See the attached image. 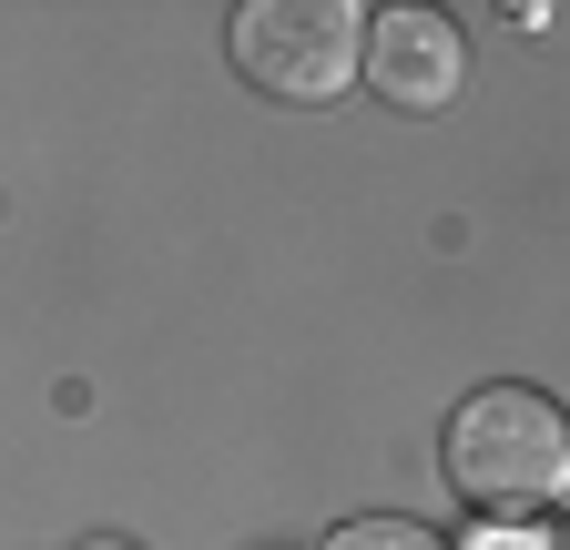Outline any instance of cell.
Returning <instances> with one entry per match:
<instances>
[{
	"label": "cell",
	"instance_id": "3",
	"mask_svg": "<svg viewBox=\"0 0 570 550\" xmlns=\"http://www.w3.org/2000/svg\"><path fill=\"white\" fill-rule=\"evenodd\" d=\"M367 82L397 112H439L459 92V21L449 11H377V31H367Z\"/></svg>",
	"mask_w": 570,
	"mask_h": 550
},
{
	"label": "cell",
	"instance_id": "4",
	"mask_svg": "<svg viewBox=\"0 0 570 550\" xmlns=\"http://www.w3.org/2000/svg\"><path fill=\"white\" fill-rule=\"evenodd\" d=\"M326 550H439V530H417V520H346Z\"/></svg>",
	"mask_w": 570,
	"mask_h": 550
},
{
	"label": "cell",
	"instance_id": "6",
	"mask_svg": "<svg viewBox=\"0 0 570 550\" xmlns=\"http://www.w3.org/2000/svg\"><path fill=\"white\" fill-rule=\"evenodd\" d=\"M92 550H122V540H92Z\"/></svg>",
	"mask_w": 570,
	"mask_h": 550
},
{
	"label": "cell",
	"instance_id": "5",
	"mask_svg": "<svg viewBox=\"0 0 570 550\" xmlns=\"http://www.w3.org/2000/svg\"><path fill=\"white\" fill-rule=\"evenodd\" d=\"M550 550H570V520H560V540H550Z\"/></svg>",
	"mask_w": 570,
	"mask_h": 550
},
{
	"label": "cell",
	"instance_id": "2",
	"mask_svg": "<svg viewBox=\"0 0 570 550\" xmlns=\"http://www.w3.org/2000/svg\"><path fill=\"white\" fill-rule=\"evenodd\" d=\"M367 11L346 0H245L235 11V72L275 102H336L367 72Z\"/></svg>",
	"mask_w": 570,
	"mask_h": 550
},
{
	"label": "cell",
	"instance_id": "1",
	"mask_svg": "<svg viewBox=\"0 0 570 550\" xmlns=\"http://www.w3.org/2000/svg\"><path fill=\"white\" fill-rule=\"evenodd\" d=\"M570 479V419L540 387H479L449 419V490L469 510H530Z\"/></svg>",
	"mask_w": 570,
	"mask_h": 550
}]
</instances>
